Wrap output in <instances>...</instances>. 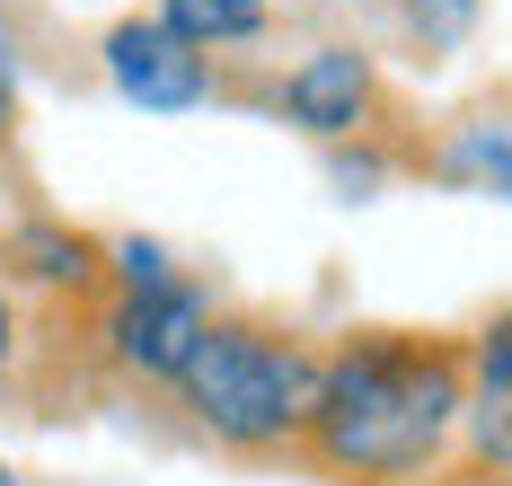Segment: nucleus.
Segmentation results:
<instances>
[{"mask_svg": "<svg viewBox=\"0 0 512 486\" xmlns=\"http://www.w3.org/2000/svg\"><path fill=\"white\" fill-rule=\"evenodd\" d=\"M468 416V354L433 345V336H354L318 363V398H309V460L336 478L389 486L442 460L451 425Z\"/></svg>", "mask_w": 512, "mask_h": 486, "instance_id": "1", "label": "nucleus"}, {"mask_svg": "<svg viewBox=\"0 0 512 486\" xmlns=\"http://www.w3.org/2000/svg\"><path fill=\"white\" fill-rule=\"evenodd\" d=\"M177 389H186L195 425L221 433L230 451H283V442H301V425H309L318 354H309L301 336H283V327L212 319L204 336H195Z\"/></svg>", "mask_w": 512, "mask_h": 486, "instance_id": "2", "label": "nucleus"}, {"mask_svg": "<svg viewBox=\"0 0 512 486\" xmlns=\"http://www.w3.org/2000/svg\"><path fill=\"white\" fill-rule=\"evenodd\" d=\"M204 327H212V310H204V292H195L186 274H168L151 248H124V301H115L106 336H115V354H124L133 372L177 380Z\"/></svg>", "mask_w": 512, "mask_h": 486, "instance_id": "3", "label": "nucleus"}, {"mask_svg": "<svg viewBox=\"0 0 512 486\" xmlns=\"http://www.w3.org/2000/svg\"><path fill=\"white\" fill-rule=\"evenodd\" d=\"M106 71H115L124 98H142V107H159V115L204 107V89H212L204 54H195L186 36H168L159 18H124V27L106 36Z\"/></svg>", "mask_w": 512, "mask_h": 486, "instance_id": "4", "label": "nucleus"}, {"mask_svg": "<svg viewBox=\"0 0 512 486\" xmlns=\"http://www.w3.org/2000/svg\"><path fill=\"white\" fill-rule=\"evenodd\" d=\"M283 107H292V124H309V133H354L362 115H371V62H362L354 45H318V54L283 80Z\"/></svg>", "mask_w": 512, "mask_h": 486, "instance_id": "5", "label": "nucleus"}, {"mask_svg": "<svg viewBox=\"0 0 512 486\" xmlns=\"http://www.w3.org/2000/svg\"><path fill=\"white\" fill-rule=\"evenodd\" d=\"M159 27H168V36H186L195 54H212V45H230V36H256L265 18H248L239 0H168V9H159Z\"/></svg>", "mask_w": 512, "mask_h": 486, "instance_id": "6", "label": "nucleus"}, {"mask_svg": "<svg viewBox=\"0 0 512 486\" xmlns=\"http://www.w3.org/2000/svg\"><path fill=\"white\" fill-rule=\"evenodd\" d=\"M468 416H477V460L512 469V389H468Z\"/></svg>", "mask_w": 512, "mask_h": 486, "instance_id": "7", "label": "nucleus"}, {"mask_svg": "<svg viewBox=\"0 0 512 486\" xmlns=\"http://www.w3.org/2000/svg\"><path fill=\"white\" fill-rule=\"evenodd\" d=\"M468 389H512V310L477 336V354H468Z\"/></svg>", "mask_w": 512, "mask_h": 486, "instance_id": "8", "label": "nucleus"}, {"mask_svg": "<svg viewBox=\"0 0 512 486\" xmlns=\"http://www.w3.org/2000/svg\"><path fill=\"white\" fill-rule=\"evenodd\" d=\"M9 363H18V310H9V292H0V389H9Z\"/></svg>", "mask_w": 512, "mask_h": 486, "instance_id": "9", "label": "nucleus"}, {"mask_svg": "<svg viewBox=\"0 0 512 486\" xmlns=\"http://www.w3.org/2000/svg\"><path fill=\"white\" fill-rule=\"evenodd\" d=\"M0 133H9V71H0Z\"/></svg>", "mask_w": 512, "mask_h": 486, "instance_id": "10", "label": "nucleus"}, {"mask_svg": "<svg viewBox=\"0 0 512 486\" xmlns=\"http://www.w3.org/2000/svg\"><path fill=\"white\" fill-rule=\"evenodd\" d=\"M239 9H248V18H265V0H239Z\"/></svg>", "mask_w": 512, "mask_h": 486, "instance_id": "11", "label": "nucleus"}, {"mask_svg": "<svg viewBox=\"0 0 512 486\" xmlns=\"http://www.w3.org/2000/svg\"><path fill=\"white\" fill-rule=\"evenodd\" d=\"M0 486H18V478H9V469H0Z\"/></svg>", "mask_w": 512, "mask_h": 486, "instance_id": "12", "label": "nucleus"}]
</instances>
